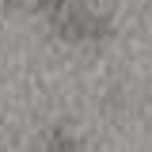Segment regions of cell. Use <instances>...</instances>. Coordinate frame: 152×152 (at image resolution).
<instances>
[{
	"label": "cell",
	"mask_w": 152,
	"mask_h": 152,
	"mask_svg": "<svg viewBox=\"0 0 152 152\" xmlns=\"http://www.w3.org/2000/svg\"><path fill=\"white\" fill-rule=\"evenodd\" d=\"M38 152H88V148H84V141H80L69 126H50V129L42 133Z\"/></svg>",
	"instance_id": "obj_2"
},
{
	"label": "cell",
	"mask_w": 152,
	"mask_h": 152,
	"mask_svg": "<svg viewBox=\"0 0 152 152\" xmlns=\"http://www.w3.org/2000/svg\"><path fill=\"white\" fill-rule=\"evenodd\" d=\"M38 12L69 42H99L110 34V15L91 0H38Z\"/></svg>",
	"instance_id": "obj_1"
}]
</instances>
